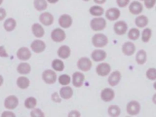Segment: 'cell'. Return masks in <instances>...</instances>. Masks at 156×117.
I'll return each instance as SVG.
<instances>
[{"label": "cell", "instance_id": "cell-1", "mask_svg": "<svg viewBox=\"0 0 156 117\" xmlns=\"http://www.w3.org/2000/svg\"><path fill=\"white\" fill-rule=\"evenodd\" d=\"M92 43L96 48H103L107 44L108 38L103 34H96L92 38Z\"/></svg>", "mask_w": 156, "mask_h": 117}, {"label": "cell", "instance_id": "cell-2", "mask_svg": "<svg viewBox=\"0 0 156 117\" xmlns=\"http://www.w3.org/2000/svg\"><path fill=\"white\" fill-rule=\"evenodd\" d=\"M90 27L94 31L102 30L106 27V21L103 18H94L90 22Z\"/></svg>", "mask_w": 156, "mask_h": 117}, {"label": "cell", "instance_id": "cell-3", "mask_svg": "<svg viewBox=\"0 0 156 117\" xmlns=\"http://www.w3.org/2000/svg\"><path fill=\"white\" fill-rule=\"evenodd\" d=\"M92 66L91 61L88 58L85 57H81L79 59L77 62V67L79 69L83 71H89Z\"/></svg>", "mask_w": 156, "mask_h": 117}, {"label": "cell", "instance_id": "cell-4", "mask_svg": "<svg viewBox=\"0 0 156 117\" xmlns=\"http://www.w3.org/2000/svg\"><path fill=\"white\" fill-rule=\"evenodd\" d=\"M127 112L130 115H136L140 111V105L136 101H132L127 105Z\"/></svg>", "mask_w": 156, "mask_h": 117}, {"label": "cell", "instance_id": "cell-5", "mask_svg": "<svg viewBox=\"0 0 156 117\" xmlns=\"http://www.w3.org/2000/svg\"><path fill=\"white\" fill-rule=\"evenodd\" d=\"M43 79L44 81L48 84L54 83L56 81L57 75L54 71L51 69L46 70L43 73Z\"/></svg>", "mask_w": 156, "mask_h": 117}, {"label": "cell", "instance_id": "cell-6", "mask_svg": "<svg viewBox=\"0 0 156 117\" xmlns=\"http://www.w3.org/2000/svg\"><path fill=\"white\" fill-rule=\"evenodd\" d=\"M111 71V67L110 65L107 63H101L96 66V71L97 74L100 76H107Z\"/></svg>", "mask_w": 156, "mask_h": 117}, {"label": "cell", "instance_id": "cell-7", "mask_svg": "<svg viewBox=\"0 0 156 117\" xmlns=\"http://www.w3.org/2000/svg\"><path fill=\"white\" fill-rule=\"evenodd\" d=\"M51 38L53 41L55 42H61L65 39L66 34L62 29L57 28L52 30L51 33Z\"/></svg>", "mask_w": 156, "mask_h": 117}, {"label": "cell", "instance_id": "cell-8", "mask_svg": "<svg viewBox=\"0 0 156 117\" xmlns=\"http://www.w3.org/2000/svg\"><path fill=\"white\" fill-rule=\"evenodd\" d=\"M115 32L119 35H122L126 34L127 30V25L126 23L123 21H119L116 22L113 26Z\"/></svg>", "mask_w": 156, "mask_h": 117}, {"label": "cell", "instance_id": "cell-9", "mask_svg": "<svg viewBox=\"0 0 156 117\" xmlns=\"http://www.w3.org/2000/svg\"><path fill=\"white\" fill-rule=\"evenodd\" d=\"M101 97L104 102H110L115 98V92L111 88H105L102 90Z\"/></svg>", "mask_w": 156, "mask_h": 117}, {"label": "cell", "instance_id": "cell-10", "mask_svg": "<svg viewBox=\"0 0 156 117\" xmlns=\"http://www.w3.org/2000/svg\"><path fill=\"white\" fill-rule=\"evenodd\" d=\"M120 10L117 8L108 9L105 12L106 18L110 21H115L119 18L120 16Z\"/></svg>", "mask_w": 156, "mask_h": 117}, {"label": "cell", "instance_id": "cell-11", "mask_svg": "<svg viewBox=\"0 0 156 117\" xmlns=\"http://www.w3.org/2000/svg\"><path fill=\"white\" fill-rule=\"evenodd\" d=\"M85 76L83 74L80 72H75L73 74V84L74 87H80L83 83Z\"/></svg>", "mask_w": 156, "mask_h": 117}, {"label": "cell", "instance_id": "cell-12", "mask_svg": "<svg viewBox=\"0 0 156 117\" xmlns=\"http://www.w3.org/2000/svg\"><path fill=\"white\" fill-rule=\"evenodd\" d=\"M122 51L124 54L127 56H130L133 55L135 51V46L133 43L127 41L123 44L122 46Z\"/></svg>", "mask_w": 156, "mask_h": 117}, {"label": "cell", "instance_id": "cell-13", "mask_svg": "<svg viewBox=\"0 0 156 117\" xmlns=\"http://www.w3.org/2000/svg\"><path fill=\"white\" fill-rule=\"evenodd\" d=\"M72 18L67 14H64L60 16L58 20L59 24L63 28H68L72 24Z\"/></svg>", "mask_w": 156, "mask_h": 117}, {"label": "cell", "instance_id": "cell-14", "mask_svg": "<svg viewBox=\"0 0 156 117\" xmlns=\"http://www.w3.org/2000/svg\"><path fill=\"white\" fill-rule=\"evenodd\" d=\"M121 75L120 72L118 71H113L112 73H111V74L108 77V82L109 85L112 87L116 86L119 83L121 80Z\"/></svg>", "mask_w": 156, "mask_h": 117}, {"label": "cell", "instance_id": "cell-15", "mask_svg": "<svg viewBox=\"0 0 156 117\" xmlns=\"http://www.w3.org/2000/svg\"><path fill=\"white\" fill-rule=\"evenodd\" d=\"M143 5L138 1H133L129 5L130 12L133 15H138L143 11Z\"/></svg>", "mask_w": 156, "mask_h": 117}, {"label": "cell", "instance_id": "cell-16", "mask_svg": "<svg viewBox=\"0 0 156 117\" xmlns=\"http://www.w3.org/2000/svg\"><path fill=\"white\" fill-rule=\"evenodd\" d=\"M18 104V100L15 96L7 97L4 102L5 107L8 109H14Z\"/></svg>", "mask_w": 156, "mask_h": 117}, {"label": "cell", "instance_id": "cell-17", "mask_svg": "<svg viewBox=\"0 0 156 117\" xmlns=\"http://www.w3.org/2000/svg\"><path fill=\"white\" fill-rule=\"evenodd\" d=\"M106 52L101 49H96L91 53V58L95 62L102 61L106 58Z\"/></svg>", "mask_w": 156, "mask_h": 117}, {"label": "cell", "instance_id": "cell-18", "mask_svg": "<svg viewBox=\"0 0 156 117\" xmlns=\"http://www.w3.org/2000/svg\"><path fill=\"white\" fill-rule=\"evenodd\" d=\"M45 43L41 40H35L31 44V48L36 53L43 52L45 49Z\"/></svg>", "mask_w": 156, "mask_h": 117}, {"label": "cell", "instance_id": "cell-19", "mask_svg": "<svg viewBox=\"0 0 156 117\" xmlns=\"http://www.w3.org/2000/svg\"><path fill=\"white\" fill-rule=\"evenodd\" d=\"M31 56V53L29 49L26 47L21 48L17 52V57L21 60H27Z\"/></svg>", "mask_w": 156, "mask_h": 117}, {"label": "cell", "instance_id": "cell-20", "mask_svg": "<svg viewBox=\"0 0 156 117\" xmlns=\"http://www.w3.org/2000/svg\"><path fill=\"white\" fill-rule=\"evenodd\" d=\"M40 20L44 25L49 26L52 24L54 21V18L51 13L48 12H44L40 15Z\"/></svg>", "mask_w": 156, "mask_h": 117}, {"label": "cell", "instance_id": "cell-21", "mask_svg": "<svg viewBox=\"0 0 156 117\" xmlns=\"http://www.w3.org/2000/svg\"><path fill=\"white\" fill-rule=\"evenodd\" d=\"M57 53H58V55L60 58L65 59L69 57L71 54V50L68 46L63 45L59 48Z\"/></svg>", "mask_w": 156, "mask_h": 117}, {"label": "cell", "instance_id": "cell-22", "mask_svg": "<svg viewBox=\"0 0 156 117\" xmlns=\"http://www.w3.org/2000/svg\"><path fill=\"white\" fill-rule=\"evenodd\" d=\"M73 91L70 87H63L60 90V96L65 99H68L71 98L73 96Z\"/></svg>", "mask_w": 156, "mask_h": 117}, {"label": "cell", "instance_id": "cell-23", "mask_svg": "<svg viewBox=\"0 0 156 117\" xmlns=\"http://www.w3.org/2000/svg\"><path fill=\"white\" fill-rule=\"evenodd\" d=\"M149 22L148 18L144 15H140L135 18V23L137 27L142 28L147 25Z\"/></svg>", "mask_w": 156, "mask_h": 117}, {"label": "cell", "instance_id": "cell-24", "mask_svg": "<svg viewBox=\"0 0 156 117\" xmlns=\"http://www.w3.org/2000/svg\"><path fill=\"white\" fill-rule=\"evenodd\" d=\"M32 29L33 34L36 37H38V38L42 37L44 34V31L43 27L38 23H35L33 24L32 27Z\"/></svg>", "mask_w": 156, "mask_h": 117}, {"label": "cell", "instance_id": "cell-25", "mask_svg": "<svg viewBox=\"0 0 156 117\" xmlns=\"http://www.w3.org/2000/svg\"><path fill=\"white\" fill-rule=\"evenodd\" d=\"M136 61L139 65H143L146 61V52L145 51L140 50L136 55Z\"/></svg>", "mask_w": 156, "mask_h": 117}, {"label": "cell", "instance_id": "cell-26", "mask_svg": "<svg viewBox=\"0 0 156 117\" xmlns=\"http://www.w3.org/2000/svg\"><path fill=\"white\" fill-rule=\"evenodd\" d=\"M89 12L93 16H98L103 15L104 11V9L102 7L99 5H94L90 8Z\"/></svg>", "mask_w": 156, "mask_h": 117}, {"label": "cell", "instance_id": "cell-27", "mask_svg": "<svg viewBox=\"0 0 156 117\" xmlns=\"http://www.w3.org/2000/svg\"><path fill=\"white\" fill-rule=\"evenodd\" d=\"M16 26V21L14 19L10 18L6 20L4 23V27L7 31L13 30Z\"/></svg>", "mask_w": 156, "mask_h": 117}, {"label": "cell", "instance_id": "cell-28", "mask_svg": "<svg viewBox=\"0 0 156 117\" xmlns=\"http://www.w3.org/2000/svg\"><path fill=\"white\" fill-rule=\"evenodd\" d=\"M108 113L110 116L116 117L120 115L121 110L118 105H112L108 108Z\"/></svg>", "mask_w": 156, "mask_h": 117}, {"label": "cell", "instance_id": "cell-29", "mask_svg": "<svg viewBox=\"0 0 156 117\" xmlns=\"http://www.w3.org/2000/svg\"><path fill=\"white\" fill-rule=\"evenodd\" d=\"M17 70L20 74H26L30 71V66L27 63H21L18 65Z\"/></svg>", "mask_w": 156, "mask_h": 117}, {"label": "cell", "instance_id": "cell-30", "mask_svg": "<svg viewBox=\"0 0 156 117\" xmlns=\"http://www.w3.org/2000/svg\"><path fill=\"white\" fill-rule=\"evenodd\" d=\"M17 85L21 89H25L29 85V80L26 77H20L17 79Z\"/></svg>", "mask_w": 156, "mask_h": 117}, {"label": "cell", "instance_id": "cell-31", "mask_svg": "<svg viewBox=\"0 0 156 117\" xmlns=\"http://www.w3.org/2000/svg\"><path fill=\"white\" fill-rule=\"evenodd\" d=\"M34 4L35 8L38 11L43 10L47 7L46 0H34Z\"/></svg>", "mask_w": 156, "mask_h": 117}, {"label": "cell", "instance_id": "cell-32", "mask_svg": "<svg viewBox=\"0 0 156 117\" xmlns=\"http://www.w3.org/2000/svg\"><path fill=\"white\" fill-rule=\"evenodd\" d=\"M52 66L55 71H62L64 69L63 62L59 59H55L53 60L52 63Z\"/></svg>", "mask_w": 156, "mask_h": 117}, {"label": "cell", "instance_id": "cell-33", "mask_svg": "<svg viewBox=\"0 0 156 117\" xmlns=\"http://www.w3.org/2000/svg\"><path fill=\"white\" fill-rule=\"evenodd\" d=\"M140 37V30L136 28H132L128 32V37L132 40H136Z\"/></svg>", "mask_w": 156, "mask_h": 117}, {"label": "cell", "instance_id": "cell-34", "mask_svg": "<svg viewBox=\"0 0 156 117\" xmlns=\"http://www.w3.org/2000/svg\"><path fill=\"white\" fill-rule=\"evenodd\" d=\"M152 35V30L150 28H146L142 32V41L144 43H147L149 41Z\"/></svg>", "mask_w": 156, "mask_h": 117}, {"label": "cell", "instance_id": "cell-35", "mask_svg": "<svg viewBox=\"0 0 156 117\" xmlns=\"http://www.w3.org/2000/svg\"><path fill=\"white\" fill-rule=\"evenodd\" d=\"M36 104H37V101L33 97L28 98L27 99H26L25 102H24V105H25L26 107H27V108H34L35 107Z\"/></svg>", "mask_w": 156, "mask_h": 117}, {"label": "cell", "instance_id": "cell-36", "mask_svg": "<svg viewBox=\"0 0 156 117\" xmlns=\"http://www.w3.org/2000/svg\"><path fill=\"white\" fill-rule=\"evenodd\" d=\"M71 78L67 74H62L58 78L59 83L62 85H66L70 83Z\"/></svg>", "mask_w": 156, "mask_h": 117}, {"label": "cell", "instance_id": "cell-37", "mask_svg": "<svg viewBox=\"0 0 156 117\" xmlns=\"http://www.w3.org/2000/svg\"><path fill=\"white\" fill-rule=\"evenodd\" d=\"M146 76L149 79L151 80H155L156 79V69L154 68H151L148 69L146 71Z\"/></svg>", "mask_w": 156, "mask_h": 117}, {"label": "cell", "instance_id": "cell-38", "mask_svg": "<svg viewBox=\"0 0 156 117\" xmlns=\"http://www.w3.org/2000/svg\"><path fill=\"white\" fill-rule=\"evenodd\" d=\"M30 115H31V116H33V117H35V116L40 117V116H43L44 114L43 113V112H41V110H40L38 108H36V109L33 110L31 112Z\"/></svg>", "mask_w": 156, "mask_h": 117}, {"label": "cell", "instance_id": "cell-39", "mask_svg": "<svg viewBox=\"0 0 156 117\" xmlns=\"http://www.w3.org/2000/svg\"><path fill=\"white\" fill-rule=\"evenodd\" d=\"M144 5L147 9H152L155 2H156V0H144Z\"/></svg>", "mask_w": 156, "mask_h": 117}, {"label": "cell", "instance_id": "cell-40", "mask_svg": "<svg viewBox=\"0 0 156 117\" xmlns=\"http://www.w3.org/2000/svg\"><path fill=\"white\" fill-rule=\"evenodd\" d=\"M130 0H116V3L119 7H124L128 5Z\"/></svg>", "mask_w": 156, "mask_h": 117}, {"label": "cell", "instance_id": "cell-41", "mask_svg": "<svg viewBox=\"0 0 156 117\" xmlns=\"http://www.w3.org/2000/svg\"><path fill=\"white\" fill-rule=\"evenodd\" d=\"M52 101H54L55 102H60L61 101V99L59 98L58 94L56 92H55V93H54V94H52Z\"/></svg>", "mask_w": 156, "mask_h": 117}, {"label": "cell", "instance_id": "cell-42", "mask_svg": "<svg viewBox=\"0 0 156 117\" xmlns=\"http://www.w3.org/2000/svg\"><path fill=\"white\" fill-rule=\"evenodd\" d=\"M0 56L3 57H8V54H7L4 46H0Z\"/></svg>", "mask_w": 156, "mask_h": 117}, {"label": "cell", "instance_id": "cell-43", "mask_svg": "<svg viewBox=\"0 0 156 117\" xmlns=\"http://www.w3.org/2000/svg\"><path fill=\"white\" fill-rule=\"evenodd\" d=\"M6 16V12L3 8H0V21L2 20Z\"/></svg>", "mask_w": 156, "mask_h": 117}, {"label": "cell", "instance_id": "cell-44", "mask_svg": "<svg viewBox=\"0 0 156 117\" xmlns=\"http://www.w3.org/2000/svg\"><path fill=\"white\" fill-rule=\"evenodd\" d=\"M69 116H80V114L79 113V112L78 111H76V110H74V111H71L69 115H68Z\"/></svg>", "mask_w": 156, "mask_h": 117}, {"label": "cell", "instance_id": "cell-45", "mask_svg": "<svg viewBox=\"0 0 156 117\" xmlns=\"http://www.w3.org/2000/svg\"><path fill=\"white\" fill-rule=\"evenodd\" d=\"M14 116L15 115L13 113H12V112H5L2 115V116Z\"/></svg>", "mask_w": 156, "mask_h": 117}, {"label": "cell", "instance_id": "cell-46", "mask_svg": "<svg viewBox=\"0 0 156 117\" xmlns=\"http://www.w3.org/2000/svg\"><path fill=\"white\" fill-rule=\"evenodd\" d=\"M106 0H94V2L98 4H104Z\"/></svg>", "mask_w": 156, "mask_h": 117}, {"label": "cell", "instance_id": "cell-47", "mask_svg": "<svg viewBox=\"0 0 156 117\" xmlns=\"http://www.w3.org/2000/svg\"><path fill=\"white\" fill-rule=\"evenodd\" d=\"M152 101H153V102L154 103V104H156V93L153 96V97H152Z\"/></svg>", "mask_w": 156, "mask_h": 117}, {"label": "cell", "instance_id": "cell-48", "mask_svg": "<svg viewBox=\"0 0 156 117\" xmlns=\"http://www.w3.org/2000/svg\"><path fill=\"white\" fill-rule=\"evenodd\" d=\"M58 0H48V1L49 2V3H51V4H54L55 2H57Z\"/></svg>", "mask_w": 156, "mask_h": 117}, {"label": "cell", "instance_id": "cell-49", "mask_svg": "<svg viewBox=\"0 0 156 117\" xmlns=\"http://www.w3.org/2000/svg\"><path fill=\"white\" fill-rule=\"evenodd\" d=\"M2 83H3V78H2V77L0 75V86L2 84Z\"/></svg>", "mask_w": 156, "mask_h": 117}, {"label": "cell", "instance_id": "cell-50", "mask_svg": "<svg viewBox=\"0 0 156 117\" xmlns=\"http://www.w3.org/2000/svg\"><path fill=\"white\" fill-rule=\"evenodd\" d=\"M153 86H154V88L156 90V82L154 83V85H153Z\"/></svg>", "mask_w": 156, "mask_h": 117}, {"label": "cell", "instance_id": "cell-51", "mask_svg": "<svg viewBox=\"0 0 156 117\" xmlns=\"http://www.w3.org/2000/svg\"><path fill=\"white\" fill-rule=\"evenodd\" d=\"M2 1H3V0H0V4L2 2Z\"/></svg>", "mask_w": 156, "mask_h": 117}, {"label": "cell", "instance_id": "cell-52", "mask_svg": "<svg viewBox=\"0 0 156 117\" xmlns=\"http://www.w3.org/2000/svg\"><path fill=\"white\" fill-rule=\"evenodd\" d=\"M83 1H90V0H83Z\"/></svg>", "mask_w": 156, "mask_h": 117}, {"label": "cell", "instance_id": "cell-53", "mask_svg": "<svg viewBox=\"0 0 156 117\" xmlns=\"http://www.w3.org/2000/svg\"><path fill=\"white\" fill-rule=\"evenodd\" d=\"M140 1H144V0H140Z\"/></svg>", "mask_w": 156, "mask_h": 117}]
</instances>
